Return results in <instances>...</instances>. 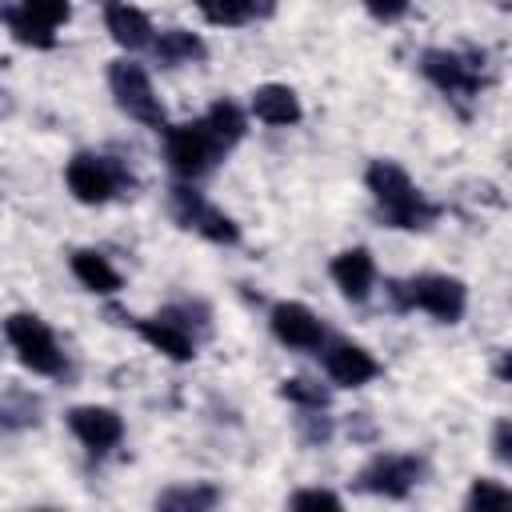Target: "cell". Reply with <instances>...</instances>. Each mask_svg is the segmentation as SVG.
I'll return each instance as SVG.
<instances>
[{"mask_svg": "<svg viewBox=\"0 0 512 512\" xmlns=\"http://www.w3.org/2000/svg\"><path fill=\"white\" fill-rule=\"evenodd\" d=\"M364 188L372 192V204H376V216L388 224V228H396V232H424V228H432L436 220H440V204L436 200H428L416 184H412V176H408V168L404 164H396V160H368V168H364Z\"/></svg>", "mask_w": 512, "mask_h": 512, "instance_id": "1", "label": "cell"}, {"mask_svg": "<svg viewBox=\"0 0 512 512\" xmlns=\"http://www.w3.org/2000/svg\"><path fill=\"white\" fill-rule=\"evenodd\" d=\"M388 300L400 312L420 308L440 324H460V316L468 308V284L448 272H420L408 280H388Z\"/></svg>", "mask_w": 512, "mask_h": 512, "instance_id": "2", "label": "cell"}, {"mask_svg": "<svg viewBox=\"0 0 512 512\" xmlns=\"http://www.w3.org/2000/svg\"><path fill=\"white\" fill-rule=\"evenodd\" d=\"M224 144L208 128L204 116L184 120V124H164V160L180 180H200L224 160Z\"/></svg>", "mask_w": 512, "mask_h": 512, "instance_id": "3", "label": "cell"}, {"mask_svg": "<svg viewBox=\"0 0 512 512\" xmlns=\"http://www.w3.org/2000/svg\"><path fill=\"white\" fill-rule=\"evenodd\" d=\"M4 340L12 344L16 360L32 376H64L68 360H64V348H60L56 332L44 324V316H36V312H8L4 316Z\"/></svg>", "mask_w": 512, "mask_h": 512, "instance_id": "4", "label": "cell"}, {"mask_svg": "<svg viewBox=\"0 0 512 512\" xmlns=\"http://www.w3.org/2000/svg\"><path fill=\"white\" fill-rule=\"evenodd\" d=\"M420 72L452 104H472L488 84L484 60H476L472 52H452V48H424L420 52Z\"/></svg>", "mask_w": 512, "mask_h": 512, "instance_id": "5", "label": "cell"}, {"mask_svg": "<svg viewBox=\"0 0 512 512\" xmlns=\"http://www.w3.org/2000/svg\"><path fill=\"white\" fill-rule=\"evenodd\" d=\"M108 92H112L116 108H120L128 120H136V124H144V128L164 132L168 112H164V104H160V96H156L152 76H148V68H144V64H136L132 56L112 60V64H108Z\"/></svg>", "mask_w": 512, "mask_h": 512, "instance_id": "6", "label": "cell"}, {"mask_svg": "<svg viewBox=\"0 0 512 512\" xmlns=\"http://www.w3.org/2000/svg\"><path fill=\"white\" fill-rule=\"evenodd\" d=\"M168 212L184 232H196L208 244H224V248L240 244V224L224 208H216L200 188H192V180L168 188Z\"/></svg>", "mask_w": 512, "mask_h": 512, "instance_id": "7", "label": "cell"}, {"mask_svg": "<svg viewBox=\"0 0 512 512\" xmlns=\"http://www.w3.org/2000/svg\"><path fill=\"white\" fill-rule=\"evenodd\" d=\"M64 184H68V192H72L76 204L96 208V204H108L132 180H128V172H124L120 160L100 156V152H76L64 164Z\"/></svg>", "mask_w": 512, "mask_h": 512, "instance_id": "8", "label": "cell"}, {"mask_svg": "<svg viewBox=\"0 0 512 512\" xmlns=\"http://www.w3.org/2000/svg\"><path fill=\"white\" fill-rule=\"evenodd\" d=\"M424 476V460L412 452H376L360 472H356V488L368 496H384V500H404Z\"/></svg>", "mask_w": 512, "mask_h": 512, "instance_id": "9", "label": "cell"}, {"mask_svg": "<svg viewBox=\"0 0 512 512\" xmlns=\"http://www.w3.org/2000/svg\"><path fill=\"white\" fill-rule=\"evenodd\" d=\"M132 332L152 352H160L172 364L196 360V336H192V324H188V308H164L156 316H136L132 320Z\"/></svg>", "mask_w": 512, "mask_h": 512, "instance_id": "10", "label": "cell"}, {"mask_svg": "<svg viewBox=\"0 0 512 512\" xmlns=\"http://www.w3.org/2000/svg\"><path fill=\"white\" fill-rule=\"evenodd\" d=\"M320 364L328 372V380L336 388H364L380 376V360L364 348V344H352V340H324L320 348Z\"/></svg>", "mask_w": 512, "mask_h": 512, "instance_id": "11", "label": "cell"}, {"mask_svg": "<svg viewBox=\"0 0 512 512\" xmlns=\"http://www.w3.org/2000/svg\"><path fill=\"white\" fill-rule=\"evenodd\" d=\"M64 424L96 456L112 452L124 440V416L116 408H108V404H76V408L64 412Z\"/></svg>", "mask_w": 512, "mask_h": 512, "instance_id": "12", "label": "cell"}, {"mask_svg": "<svg viewBox=\"0 0 512 512\" xmlns=\"http://www.w3.org/2000/svg\"><path fill=\"white\" fill-rule=\"evenodd\" d=\"M268 328H272V336H276L284 348H292V352H316V348L328 340L320 316H316L308 304H300V300H280V304H272Z\"/></svg>", "mask_w": 512, "mask_h": 512, "instance_id": "13", "label": "cell"}, {"mask_svg": "<svg viewBox=\"0 0 512 512\" xmlns=\"http://www.w3.org/2000/svg\"><path fill=\"white\" fill-rule=\"evenodd\" d=\"M328 276H332V284L340 288V296L348 304H364L372 296V288H376V256L364 244H352V248L332 256Z\"/></svg>", "mask_w": 512, "mask_h": 512, "instance_id": "14", "label": "cell"}, {"mask_svg": "<svg viewBox=\"0 0 512 512\" xmlns=\"http://www.w3.org/2000/svg\"><path fill=\"white\" fill-rule=\"evenodd\" d=\"M104 28L124 52H144L156 40V28H152L148 12L136 8L132 0H104Z\"/></svg>", "mask_w": 512, "mask_h": 512, "instance_id": "15", "label": "cell"}, {"mask_svg": "<svg viewBox=\"0 0 512 512\" xmlns=\"http://www.w3.org/2000/svg\"><path fill=\"white\" fill-rule=\"evenodd\" d=\"M248 112H252L260 124H268V128H292V124H300V120H304V104H300L296 88L276 84V80H268V84L252 88Z\"/></svg>", "mask_w": 512, "mask_h": 512, "instance_id": "16", "label": "cell"}, {"mask_svg": "<svg viewBox=\"0 0 512 512\" xmlns=\"http://www.w3.org/2000/svg\"><path fill=\"white\" fill-rule=\"evenodd\" d=\"M68 272H72L76 284L88 288L92 296H116V292L124 288V276L116 272V264H112L104 252H96V248H76V252L68 256Z\"/></svg>", "mask_w": 512, "mask_h": 512, "instance_id": "17", "label": "cell"}, {"mask_svg": "<svg viewBox=\"0 0 512 512\" xmlns=\"http://www.w3.org/2000/svg\"><path fill=\"white\" fill-rule=\"evenodd\" d=\"M152 56H156L164 68H188V64H204V60H208V44H204L200 32L164 28V32H156V40H152Z\"/></svg>", "mask_w": 512, "mask_h": 512, "instance_id": "18", "label": "cell"}, {"mask_svg": "<svg viewBox=\"0 0 512 512\" xmlns=\"http://www.w3.org/2000/svg\"><path fill=\"white\" fill-rule=\"evenodd\" d=\"M0 24H4L8 36H12L16 44H24V48H36V52L56 48V28L44 24L40 16H32V12L20 8V4H0Z\"/></svg>", "mask_w": 512, "mask_h": 512, "instance_id": "19", "label": "cell"}, {"mask_svg": "<svg viewBox=\"0 0 512 512\" xmlns=\"http://www.w3.org/2000/svg\"><path fill=\"white\" fill-rule=\"evenodd\" d=\"M216 504H220V488L208 480H188V484H172L156 492V508L164 512H208Z\"/></svg>", "mask_w": 512, "mask_h": 512, "instance_id": "20", "label": "cell"}, {"mask_svg": "<svg viewBox=\"0 0 512 512\" xmlns=\"http://www.w3.org/2000/svg\"><path fill=\"white\" fill-rule=\"evenodd\" d=\"M196 12L212 28H244L268 12V0H196Z\"/></svg>", "mask_w": 512, "mask_h": 512, "instance_id": "21", "label": "cell"}, {"mask_svg": "<svg viewBox=\"0 0 512 512\" xmlns=\"http://www.w3.org/2000/svg\"><path fill=\"white\" fill-rule=\"evenodd\" d=\"M204 120H208V128L216 132V140H220L224 148H236V144L244 140V132H248V116H244V108H240L236 100H224V96L204 112Z\"/></svg>", "mask_w": 512, "mask_h": 512, "instance_id": "22", "label": "cell"}, {"mask_svg": "<svg viewBox=\"0 0 512 512\" xmlns=\"http://www.w3.org/2000/svg\"><path fill=\"white\" fill-rule=\"evenodd\" d=\"M276 392H280V400H288L296 408H328V400H332V392L308 376H284Z\"/></svg>", "mask_w": 512, "mask_h": 512, "instance_id": "23", "label": "cell"}, {"mask_svg": "<svg viewBox=\"0 0 512 512\" xmlns=\"http://www.w3.org/2000/svg\"><path fill=\"white\" fill-rule=\"evenodd\" d=\"M40 420V396H32V392H8L4 400H0V424L4 428H28V424H36Z\"/></svg>", "mask_w": 512, "mask_h": 512, "instance_id": "24", "label": "cell"}, {"mask_svg": "<svg viewBox=\"0 0 512 512\" xmlns=\"http://www.w3.org/2000/svg\"><path fill=\"white\" fill-rule=\"evenodd\" d=\"M464 504L476 512H484V508H504V504H512V488H504L500 480H492V476H476L472 480V488H468V496H464Z\"/></svg>", "mask_w": 512, "mask_h": 512, "instance_id": "25", "label": "cell"}, {"mask_svg": "<svg viewBox=\"0 0 512 512\" xmlns=\"http://www.w3.org/2000/svg\"><path fill=\"white\" fill-rule=\"evenodd\" d=\"M296 432L308 448H324L332 440V416H324V408H296Z\"/></svg>", "mask_w": 512, "mask_h": 512, "instance_id": "26", "label": "cell"}, {"mask_svg": "<svg viewBox=\"0 0 512 512\" xmlns=\"http://www.w3.org/2000/svg\"><path fill=\"white\" fill-rule=\"evenodd\" d=\"M288 508H344V496L332 488H296L288 496Z\"/></svg>", "mask_w": 512, "mask_h": 512, "instance_id": "27", "label": "cell"}, {"mask_svg": "<svg viewBox=\"0 0 512 512\" xmlns=\"http://www.w3.org/2000/svg\"><path fill=\"white\" fill-rule=\"evenodd\" d=\"M16 4L28 8L32 16H40V20L52 24V28L68 24V16H72V0H16Z\"/></svg>", "mask_w": 512, "mask_h": 512, "instance_id": "28", "label": "cell"}, {"mask_svg": "<svg viewBox=\"0 0 512 512\" xmlns=\"http://www.w3.org/2000/svg\"><path fill=\"white\" fill-rule=\"evenodd\" d=\"M360 4H364V12H368L372 20H380V24H396V20H404L408 8H412V0H360Z\"/></svg>", "mask_w": 512, "mask_h": 512, "instance_id": "29", "label": "cell"}, {"mask_svg": "<svg viewBox=\"0 0 512 512\" xmlns=\"http://www.w3.org/2000/svg\"><path fill=\"white\" fill-rule=\"evenodd\" d=\"M492 456L500 464H512V420L508 416H500L496 428H492Z\"/></svg>", "mask_w": 512, "mask_h": 512, "instance_id": "30", "label": "cell"}, {"mask_svg": "<svg viewBox=\"0 0 512 512\" xmlns=\"http://www.w3.org/2000/svg\"><path fill=\"white\" fill-rule=\"evenodd\" d=\"M348 436H352V440H372V436H376L372 424L364 420V412H356V416L348 420Z\"/></svg>", "mask_w": 512, "mask_h": 512, "instance_id": "31", "label": "cell"}, {"mask_svg": "<svg viewBox=\"0 0 512 512\" xmlns=\"http://www.w3.org/2000/svg\"><path fill=\"white\" fill-rule=\"evenodd\" d=\"M12 108H16L12 92H8V88H0V120H4V116H12Z\"/></svg>", "mask_w": 512, "mask_h": 512, "instance_id": "32", "label": "cell"}]
</instances>
